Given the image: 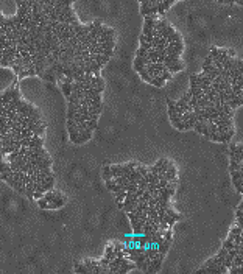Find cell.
<instances>
[{"label":"cell","mask_w":243,"mask_h":274,"mask_svg":"<svg viewBox=\"0 0 243 274\" xmlns=\"http://www.w3.org/2000/svg\"><path fill=\"white\" fill-rule=\"evenodd\" d=\"M218 134V142H221V143H226V142H229L232 139V136H234V128H231L227 133H217Z\"/></svg>","instance_id":"5b68a950"},{"label":"cell","mask_w":243,"mask_h":274,"mask_svg":"<svg viewBox=\"0 0 243 274\" xmlns=\"http://www.w3.org/2000/svg\"><path fill=\"white\" fill-rule=\"evenodd\" d=\"M167 25H168V24L165 22V20H159V22H156V24H154V28H156V30H164Z\"/></svg>","instance_id":"cb8c5ba5"},{"label":"cell","mask_w":243,"mask_h":274,"mask_svg":"<svg viewBox=\"0 0 243 274\" xmlns=\"http://www.w3.org/2000/svg\"><path fill=\"white\" fill-rule=\"evenodd\" d=\"M234 3H237V5L242 6V5H243V0H234Z\"/></svg>","instance_id":"d590c367"},{"label":"cell","mask_w":243,"mask_h":274,"mask_svg":"<svg viewBox=\"0 0 243 274\" xmlns=\"http://www.w3.org/2000/svg\"><path fill=\"white\" fill-rule=\"evenodd\" d=\"M123 248H125L123 243H115L114 245V251H123Z\"/></svg>","instance_id":"4dcf8cb0"},{"label":"cell","mask_w":243,"mask_h":274,"mask_svg":"<svg viewBox=\"0 0 243 274\" xmlns=\"http://www.w3.org/2000/svg\"><path fill=\"white\" fill-rule=\"evenodd\" d=\"M211 64H213V59H212L211 56H207V58L204 59V63H203V67H207V66H211Z\"/></svg>","instance_id":"f546056e"},{"label":"cell","mask_w":243,"mask_h":274,"mask_svg":"<svg viewBox=\"0 0 243 274\" xmlns=\"http://www.w3.org/2000/svg\"><path fill=\"white\" fill-rule=\"evenodd\" d=\"M231 176H232V181H235V179H243L242 170H231Z\"/></svg>","instance_id":"e0dca14e"},{"label":"cell","mask_w":243,"mask_h":274,"mask_svg":"<svg viewBox=\"0 0 243 274\" xmlns=\"http://www.w3.org/2000/svg\"><path fill=\"white\" fill-rule=\"evenodd\" d=\"M136 170H137V171H139V173H140L142 176L148 173V167H142V165H136Z\"/></svg>","instance_id":"484cf974"},{"label":"cell","mask_w":243,"mask_h":274,"mask_svg":"<svg viewBox=\"0 0 243 274\" xmlns=\"http://www.w3.org/2000/svg\"><path fill=\"white\" fill-rule=\"evenodd\" d=\"M103 179H105V181H108V179H112V173H111V168H109V165L103 167Z\"/></svg>","instance_id":"4fadbf2b"},{"label":"cell","mask_w":243,"mask_h":274,"mask_svg":"<svg viewBox=\"0 0 243 274\" xmlns=\"http://www.w3.org/2000/svg\"><path fill=\"white\" fill-rule=\"evenodd\" d=\"M170 243H171V242H167V240L164 238L162 242L157 245V252H159V254H162V256L167 254V251H168V248H170Z\"/></svg>","instance_id":"ba28073f"},{"label":"cell","mask_w":243,"mask_h":274,"mask_svg":"<svg viewBox=\"0 0 243 274\" xmlns=\"http://www.w3.org/2000/svg\"><path fill=\"white\" fill-rule=\"evenodd\" d=\"M243 265V254H237L232 259V266H242Z\"/></svg>","instance_id":"7c38bea8"},{"label":"cell","mask_w":243,"mask_h":274,"mask_svg":"<svg viewBox=\"0 0 243 274\" xmlns=\"http://www.w3.org/2000/svg\"><path fill=\"white\" fill-rule=\"evenodd\" d=\"M0 16H2V14H0Z\"/></svg>","instance_id":"74e56055"},{"label":"cell","mask_w":243,"mask_h":274,"mask_svg":"<svg viewBox=\"0 0 243 274\" xmlns=\"http://www.w3.org/2000/svg\"><path fill=\"white\" fill-rule=\"evenodd\" d=\"M154 24H156V20L153 19L151 16H145V27H143V33L142 34H145V36H150L153 28H154Z\"/></svg>","instance_id":"7a4b0ae2"},{"label":"cell","mask_w":243,"mask_h":274,"mask_svg":"<svg viewBox=\"0 0 243 274\" xmlns=\"http://www.w3.org/2000/svg\"><path fill=\"white\" fill-rule=\"evenodd\" d=\"M145 55H147V50L142 49V47H139V50H137V56H145Z\"/></svg>","instance_id":"d6a6232c"},{"label":"cell","mask_w":243,"mask_h":274,"mask_svg":"<svg viewBox=\"0 0 243 274\" xmlns=\"http://www.w3.org/2000/svg\"><path fill=\"white\" fill-rule=\"evenodd\" d=\"M218 55H220V49H217V47H212L211 49V55L209 56L215 61V59H218Z\"/></svg>","instance_id":"44dd1931"},{"label":"cell","mask_w":243,"mask_h":274,"mask_svg":"<svg viewBox=\"0 0 243 274\" xmlns=\"http://www.w3.org/2000/svg\"><path fill=\"white\" fill-rule=\"evenodd\" d=\"M165 214H167L168 217H171V218H173V220H175V221L181 220V215H179V214H176L175 210H171L170 207H167V209H165Z\"/></svg>","instance_id":"30bf717a"},{"label":"cell","mask_w":243,"mask_h":274,"mask_svg":"<svg viewBox=\"0 0 243 274\" xmlns=\"http://www.w3.org/2000/svg\"><path fill=\"white\" fill-rule=\"evenodd\" d=\"M232 246H234V242H232V240L227 238V240H225V242H223V248H226V249H232Z\"/></svg>","instance_id":"4316f807"},{"label":"cell","mask_w":243,"mask_h":274,"mask_svg":"<svg viewBox=\"0 0 243 274\" xmlns=\"http://www.w3.org/2000/svg\"><path fill=\"white\" fill-rule=\"evenodd\" d=\"M98 45H101L103 49H115V41H109V42H101V44H98Z\"/></svg>","instance_id":"603a6c76"},{"label":"cell","mask_w":243,"mask_h":274,"mask_svg":"<svg viewBox=\"0 0 243 274\" xmlns=\"http://www.w3.org/2000/svg\"><path fill=\"white\" fill-rule=\"evenodd\" d=\"M175 2H176V0H162V8H164V11H165V10H168Z\"/></svg>","instance_id":"d4e9b609"},{"label":"cell","mask_w":243,"mask_h":274,"mask_svg":"<svg viewBox=\"0 0 243 274\" xmlns=\"http://www.w3.org/2000/svg\"><path fill=\"white\" fill-rule=\"evenodd\" d=\"M164 178H165L167 181H176V168H175V165H173V164H170V167L167 168V171H165Z\"/></svg>","instance_id":"52a82bcc"},{"label":"cell","mask_w":243,"mask_h":274,"mask_svg":"<svg viewBox=\"0 0 243 274\" xmlns=\"http://www.w3.org/2000/svg\"><path fill=\"white\" fill-rule=\"evenodd\" d=\"M234 3V0H226V5H232Z\"/></svg>","instance_id":"8d00e7d4"},{"label":"cell","mask_w":243,"mask_h":274,"mask_svg":"<svg viewBox=\"0 0 243 274\" xmlns=\"http://www.w3.org/2000/svg\"><path fill=\"white\" fill-rule=\"evenodd\" d=\"M232 182H234L235 190H237L239 193L242 195V193H243V179H235V181H232Z\"/></svg>","instance_id":"5bb4252c"},{"label":"cell","mask_w":243,"mask_h":274,"mask_svg":"<svg viewBox=\"0 0 243 274\" xmlns=\"http://www.w3.org/2000/svg\"><path fill=\"white\" fill-rule=\"evenodd\" d=\"M133 268H136V265H131L126 260V257H125L123 262L120 263V268H119V273H117V274H126L129 270H133Z\"/></svg>","instance_id":"3957f363"},{"label":"cell","mask_w":243,"mask_h":274,"mask_svg":"<svg viewBox=\"0 0 243 274\" xmlns=\"http://www.w3.org/2000/svg\"><path fill=\"white\" fill-rule=\"evenodd\" d=\"M171 77H173V75L168 70H162L161 73H159V78H161L162 81H168V80H171Z\"/></svg>","instance_id":"d6986e66"},{"label":"cell","mask_w":243,"mask_h":274,"mask_svg":"<svg viewBox=\"0 0 243 274\" xmlns=\"http://www.w3.org/2000/svg\"><path fill=\"white\" fill-rule=\"evenodd\" d=\"M139 73H140V78L143 80V81H147V83H150L151 84V77L147 73V70H145V67L142 68V70H139Z\"/></svg>","instance_id":"ac0fdd59"},{"label":"cell","mask_w":243,"mask_h":274,"mask_svg":"<svg viewBox=\"0 0 243 274\" xmlns=\"http://www.w3.org/2000/svg\"><path fill=\"white\" fill-rule=\"evenodd\" d=\"M140 47H142V49H145V50H150L151 49V44L150 42H140Z\"/></svg>","instance_id":"e575fe53"},{"label":"cell","mask_w":243,"mask_h":274,"mask_svg":"<svg viewBox=\"0 0 243 274\" xmlns=\"http://www.w3.org/2000/svg\"><path fill=\"white\" fill-rule=\"evenodd\" d=\"M38 206H39L41 209H47V201L44 200V198H39V200H38Z\"/></svg>","instance_id":"83f0119b"},{"label":"cell","mask_w":243,"mask_h":274,"mask_svg":"<svg viewBox=\"0 0 243 274\" xmlns=\"http://www.w3.org/2000/svg\"><path fill=\"white\" fill-rule=\"evenodd\" d=\"M226 254H227V249H226V248H221V249L218 251V254H217V256H221V257H226Z\"/></svg>","instance_id":"836d02e7"},{"label":"cell","mask_w":243,"mask_h":274,"mask_svg":"<svg viewBox=\"0 0 243 274\" xmlns=\"http://www.w3.org/2000/svg\"><path fill=\"white\" fill-rule=\"evenodd\" d=\"M75 273H81V274H91L89 273V270L86 268V265H78V263H75Z\"/></svg>","instance_id":"9c48e42d"},{"label":"cell","mask_w":243,"mask_h":274,"mask_svg":"<svg viewBox=\"0 0 243 274\" xmlns=\"http://www.w3.org/2000/svg\"><path fill=\"white\" fill-rule=\"evenodd\" d=\"M44 145V139L39 136H31V139L28 142V148H36V147H42Z\"/></svg>","instance_id":"8992f818"},{"label":"cell","mask_w":243,"mask_h":274,"mask_svg":"<svg viewBox=\"0 0 243 274\" xmlns=\"http://www.w3.org/2000/svg\"><path fill=\"white\" fill-rule=\"evenodd\" d=\"M106 259H109V260L115 259V251H114V246L112 245H109L108 248H106Z\"/></svg>","instance_id":"8fae6325"},{"label":"cell","mask_w":243,"mask_h":274,"mask_svg":"<svg viewBox=\"0 0 243 274\" xmlns=\"http://www.w3.org/2000/svg\"><path fill=\"white\" fill-rule=\"evenodd\" d=\"M176 41H181V36H179V33L173 31L170 36L167 38V44H168V42H176Z\"/></svg>","instance_id":"2e32d148"},{"label":"cell","mask_w":243,"mask_h":274,"mask_svg":"<svg viewBox=\"0 0 243 274\" xmlns=\"http://www.w3.org/2000/svg\"><path fill=\"white\" fill-rule=\"evenodd\" d=\"M109 262H111V260L105 257V259H101V260H100V262H98V263H100L101 266H108V265H109Z\"/></svg>","instance_id":"1f68e13d"},{"label":"cell","mask_w":243,"mask_h":274,"mask_svg":"<svg viewBox=\"0 0 243 274\" xmlns=\"http://www.w3.org/2000/svg\"><path fill=\"white\" fill-rule=\"evenodd\" d=\"M6 171H11V168H10V162L8 164H5L3 161L0 162V173H6Z\"/></svg>","instance_id":"7402d4cb"},{"label":"cell","mask_w":243,"mask_h":274,"mask_svg":"<svg viewBox=\"0 0 243 274\" xmlns=\"http://www.w3.org/2000/svg\"><path fill=\"white\" fill-rule=\"evenodd\" d=\"M242 153H243L242 143H235V145H231V151H229V154H231V159H237V161L242 162Z\"/></svg>","instance_id":"6da1fadb"},{"label":"cell","mask_w":243,"mask_h":274,"mask_svg":"<svg viewBox=\"0 0 243 274\" xmlns=\"http://www.w3.org/2000/svg\"><path fill=\"white\" fill-rule=\"evenodd\" d=\"M165 66V68L170 72V73H173V72H179V70H182L184 68V64L179 61V63H168V64H164Z\"/></svg>","instance_id":"277c9868"},{"label":"cell","mask_w":243,"mask_h":274,"mask_svg":"<svg viewBox=\"0 0 243 274\" xmlns=\"http://www.w3.org/2000/svg\"><path fill=\"white\" fill-rule=\"evenodd\" d=\"M84 265H86V268L89 270V273H91V270L94 268V266H97V265H100L97 260H91V259H87V260H84Z\"/></svg>","instance_id":"9a60e30c"},{"label":"cell","mask_w":243,"mask_h":274,"mask_svg":"<svg viewBox=\"0 0 243 274\" xmlns=\"http://www.w3.org/2000/svg\"><path fill=\"white\" fill-rule=\"evenodd\" d=\"M240 271H242V266H231V268H229V273L231 274H237Z\"/></svg>","instance_id":"f1b7e54d"},{"label":"cell","mask_w":243,"mask_h":274,"mask_svg":"<svg viewBox=\"0 0 243 274\" xmlns=\"http://www.w3.org/2000/svg\"><path fill=\"white\" fill-rule=\"evenodd\" d=\"M231 170H242V162L237 159H231Z\"/></svg>","instance_id":"ffe728a7"}]
</instances>
